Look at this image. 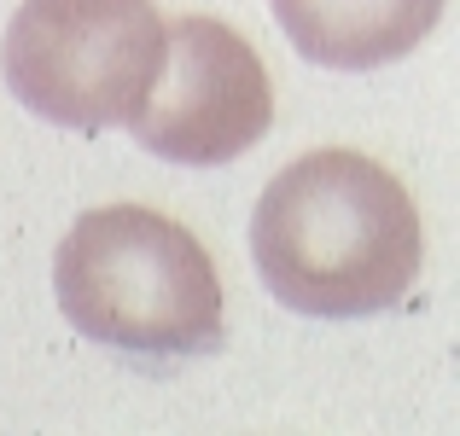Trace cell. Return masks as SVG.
Returning <instances> with one entry per match:
<instances>
[{
  "instance_id": "6da1fadb",
  "label": "cell",
  "mask_w": 460,
  "mask_h": 436,
  "mask_svg": "<svg viewBox=\"0 0 460 436\" xmlns=\"http://www.w3.org/2000/svg\"><path fill=\"white\" fill-rule=\"evenodd\" d=\"M420 257L408 187L349 145L292 157L251 210V262L269 297L314 320L396 309L420 280Z\"/></svg>"
},
{
  "instance_id": "7a4b0ae2",
  "label": "cell",
  "mask_w": 460,
  "mask_h": 436,
  "mask_svg": "<svg viewBox=\"0 0 460 436\" xmlns=\"http://www.w3.org/2000/svg\"><path fill=\"white\" fill-rule=\"evenodd\" d=\"M53 297L88 344L140 361L210 355L227 337L210 250L146 204L76 215L53 250Z\"/></svg>"
},
{
  "instance_id": "3957f363",
  "label": "cell",
  "mask_w": 460,
  "mask_h": 436,
  "mask_svg": "<svg viewBox=\"0 0 460 436\" xmlns=\"http://www.w3.org/2000/svg\"><path fill=\"white\" fill-rule=\"evenodd\" d=\"M169 23L152 0H23L0 41L12 100L58 128H123L146 105Z\"/></svg>"
},
{
  "instance_id": "277c9868",
  "label": "cell",
  "mask_w": 460,
  "mask_h": 436,
  "mask_svg": "<svg viewBox=\"0 0 460 436\" xmlns=\"http://www.w3.org/2000/svg\"><path fill=\"white\" fill-rule=\"evenodd\" d=\"M269 123L274 82L257 47L234 23L204 18V12H187L169 23L164 65H157L146 105L128 117V135L169 163L210 169L245 157L269 135Z\"/></svg>"
},
{
  "instance_id": "5b68a950",
  "label": "cell",
  "mask_w": 460,
  "mask_h": 436,
  "mask_svg": "<svg viewBox=\"0 0 460 436\" xmlns=\"http://www.w3.org/2000/svg\"><path fill=\"white\" fill-rule=\"evenodd\" d=\"M449 0H274L286 41L326 70H379L438 30Z\"/></svg>"
}]
</instances>
